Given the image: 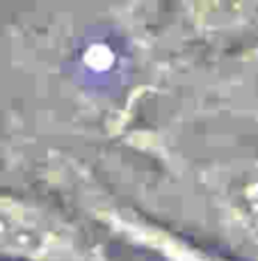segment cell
Wrapping results in <instances>:
<instances>
[{
  "label": "cell",
  "mask_w": 258,
  "mask_h": 261,
  "mask_svg": "<svg viewBox=\"0 0 258 261\" xmlns=\"http://www.w3.org/2000/svg\"><path fill=\"white\" fill-rule=\"evenodd\" d=\"M199 184L224 231L258 252V156L213 163L201 170Z\"/></svg>",
  "instance_id": "cell-2"
},
{
  "label": "cell",
  "mask_w": 258,
  "mask_h": 261,
  "mask_svg": "<svg viewBox=\"0 0 258 261\" xmlns=\"http://www.w3.org/2000/svg\"><path fill=\"white\" fill-rule=\"evenodd\" d=\"M0 261H112L62 208L0 190Z\"/></svg>",
  "instance_id": "cell-1"
},
{
  "label": "cell",
  "mask_w": 258,
  "mask_h": 261,
  "mask_svg": "<svg viewBox=\"0 0 258 261\" xmlns=\"http://www.w3.org/2000/svg\"><path fill=\"white\" fill-rule=\"evenodd\" d=\"M96 222L126 245L151 254L155 261H231L135 208L105 204L96 208Z\"/></svg>",
  "instance_id": "cell-3"
}]
</instances>
